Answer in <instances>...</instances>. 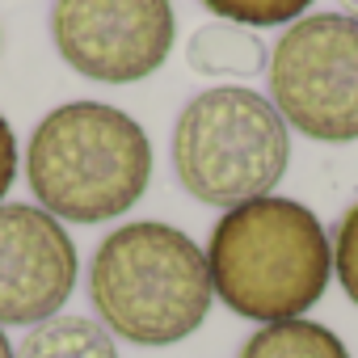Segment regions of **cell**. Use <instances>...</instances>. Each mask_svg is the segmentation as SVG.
Wrapping results in <instances>:
<instances>
[{"label":"cell","instance_id":"cell-9","mask_svg":"<svg viewBox=\"0 0 358 358\" xmlns=\"http://www.w3.org/2000/svg\"><path fill=\"white\" fill-rule=\"evenodd\" d=\"M13 358H118V345L89 316H51L22 337Z\"/></svg>","mask_w":358,"mask_h":358},{"label":"cell","instance_id":"cell-4","mask_svg":"<svg viewBox=\"0 0 358 358\" xmlns=\"http://www.w3.org/2000/svg\"><path fill=\"white\" fill-rule=\"evenodd\" d=\"M291 135L274 101L253 89L220 85L199 93L173 131V164L182 186L211 207L266 199L287 173Z\"/></svg>","mask_w":358,"mask_h":358},{"label":"cell","instance_id":"cell-8","mask_svg":"<svg viewBox=\"0 0 358 358\" xmlns=\"http://www.w3.org/2000/svg\"><path fill=\"white\" fill-rule=\"evenodd\" d=\"M186 59L194 72H207V76H257L266 72V43L245 26L211 22L194 30Z\"/></svg>","mask_w":358,"mask_h":358},{"label":"cell","instance_id":"cell-6","mask_svg":"<svg viewBox=\"0 0 358 358\" xmlns=\"http://www.w3.org/2000/svg\"><path fill=\"white\" fill-rule=\"evenodd\" d=\"M51 38L68 68L101 85L152 76L173 51L169 0H55Z\"/></svg>","mask_w":358,"mask_h":358},{"label":"cell","instance_id":"cell-2","mask_svg":"<svg viewBox=\"0 0 358 358\" xmlns=\"http://www.w3.org/2000/svg\"><path fill=\"white\" fill-rule=\"evenodd\" d=\"M89 299L110 337L131 345L186 341L211 312V270L203 249L156 220L114 228L89 266Z\"/></svg>","mask_w":358,"mask_h":358},{"label":"cell","instance_id":"cell-11","mask_svg":"<svg viewBox=\"0 0 358 358\" xmlns=\"http://www.w3.org/2000/svg\"><path fill=\"white\" fill-rule=\"evenodd\" d=\"M203 5L228 17L232 26H282L299 22L312 0H203Z\"/></svg>","mask_w":358,"mask_h":358},{"label":"cell","instance_id":"cell-7","mask_svg":"<svg viewBox=\"0 0 358 358\" xmlns=\"http://www.w3.org/2000/svg\"><path fill=\"white\" fill-rule=\"evenodd\" d=\"M76 245L55 215L0 203V329L43 324L76 291Z\"/></svg>","mask_w":358,"mask_h":358},{"label":"cell","instance_id":"cell-5","mask_svg":"<svg viewBox=\"0 0 358 358\" xmlns=\"http://www.w3.org/2000/svg\"><path fill=\"white\" fill-rule=\"evenodd\" d=\"M270 97L282 122L320 143L358 139V22L312 13L270 51Z\"/></svg>","mask_w":358,"mask_h":358},{"label":"cell","instance_id":"cell-1","mask_svg":"<svg viewBox=\"0 0 358 358\" xmlns=\"http://www.w3.org/2000/svg\"><path fill=\"white\" fill-rule=\"evenodd\" d=\"M211 291L245 320H299L320 303L333 274V245L320 220L295 199H253L232 207L207 245Z\"/></svg>","mask_w":358,"mask_h":358},{"label":"cell","instance_id":"cell-10","mask_svg":"<svg viewBox=\"0 0 358 358\" xmlns=\"http://www.w3.org/2000/svg\"><path fill=\"white\" fill-rule=\"evenodd\" d=\"M241 358H350V350L333 329L299 316V320L262 324L241 345Z\"/></svg>","mask_w":358,"mask_h":358},{"label":"cell","instance_id":"cell-13","mask_svg":"<svg viewBox=\"0 0 358 358\" xmlns=\"http://www.w3.org/2000/svg\"><path fill=\"white\" fill-rule=\"evenodd\" d=\"M13 177H17V139H13V127L0 118V199L9 194Z\"/></svg>","mask_w":358,"mask_h":358},{"label":"cell","instance_id":"cell-3","mask_svg":"<svg viewBox=\"0 0 358 358\" xmlns=\"http://www.w3.org/2000/svg\"><path fill=\"white\" fill-rule=\"evenodd\" d=\"M26 177L47 215L101 224L143 199L152 143L131 114L101 101H68L34 127Z\"/></svg>","mask_w":358,"mask_h":358},{"label":"cell","instance_id":"cell-14","mask_svg":"<svg viewBox=\"0 0 358 358\" xmlns=\"http://www.w3.org/2000/svg\"><path fill=\"white\" fill-rule=\"evenodd\" d=\"M337 5L345 9V17H354V22H358V0H337Z\"/></svg>","mask_w":358,"mask_h":358},{"label":"cell","instance_id":"cell-12","mask_svg":"<svg viewBox=\"0 0 358 358\" xmlns=\"http://www.w3.org/2000/svg\"><path fill=\"white\" fill-rule=\"evenodd\" d=\"M333 270H337V282L350 295V303H358V203L341 215V224L333 232Z\"/></svg>","mask_w":358,"mask_h":358},{"label":"cell","instance_id":"cell-15","mask_svg":"<svg viewBox=\"0 0 358 358\" xmlns=\"http://www.w3.org/2000/svg\"><path fill=\"white\" fill-rule=\"evenodd\" d=\"M0 358H13V345H9V337H5V329H0Z\"/></svg>","mask_w":358,"mask_h":358}]
</instances>
